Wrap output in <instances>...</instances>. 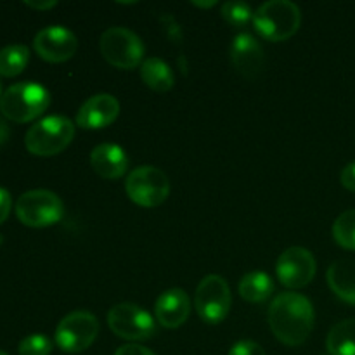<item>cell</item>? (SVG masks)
Here are the masks:
<instances>
[{
    "label": "cell",
    "mask_w": 355,
    "mask_h": 355,
    "mask_svg": "<svg viewBox=\"0 0 355 355\" xmlns=\"http://www.w3.org/2000/svg\"><path fill=\"white\" fill-rule=\"evenodd\" d=\"M75 137V125L66 116H47L37 121L24 137V146L35 156H55Z\"/></svg>",
    "instance_id": "cell-4"
},
{
    "label": "cell",
    "mask_w": 355,
    "mask_h": 355,
    "mask_svg": "<svg viewBox=\"0 0 355 355\" xmlns=\"http://www.w3.org/2000/svg\"><path fill=\"white\" fill-rule=\"evenodd\" d=\"M114 355H155L149 349L146 347L137 345V343H128V345L120 347Z\"/></svg>",
    "instance_id": "cell-27"
},
{
    "label": "cell",
    "mask_w": 355,
    "mask_h": 355,
    "mask_svg": "<svg viewBox=\"0 0 355 355\" xmlns=\"http://www.w3.org/2000/svg\"><path fill=\"white\" fill-rule=\"evenodd\" d=\"M315 314L311 300L295 291L279 293L269 307L274 336L288 347H300L314 328Z\"/></svg>",
    "instance_id": "cell-1"
},
{
    "label": "cell",
    "mask_w": 355,
    "mask_h": 355,
    "mask_svg": "<svg viewBox=\"0 0 355 355\" xmlns=\"http://www.w3.org/2000/svg\"><path fill=\"white\" fill-rule=\"evenodd\" d=\"M231 288L222 276L210 274L198 284L196 295H194V307H196L198 315L205 322L218 324L224 321L231 311Z\"/></svg>",
    "instance_id": "cell-9"
},
{
    "label": "cell",
    "mask_w": 355,
    "mask_h": 355,
    "mask_svg": "<svg viewBox=\"0 0 355 355\" xmlns=\"http://www.w3.org/2000/svg\"><path fill=\"white\" fill-rule=\"evenodd\" d=\"M238 290L243 300L250 302V304H262L272 295L274 283L269 274L255 270V272L245 274L241 277Z\"/></svg>",
    "instance_id": "cell-19"
},
{
    "label": "cell",
    "mask_w": 355,
    "mask_h": 355,
    "mask_svg": "<svg viewBox=\"0 0 355 355\" xmlns=\"http://www.w3.org/2000/svg\"><path fill=\"white\" fill-rule=\"evenodd\" d=\"M0 355H7L6 352H2V350H0Z\"/></svg>",
    "instance_id": "cell-33"
},
{
    "label": "cell",
    "mask_w": 355,
    "mask_h": 355,
    "mask_svg": "<svg viewBox=\"0 0 355 355\" xmlns=\"http://www.w3.org/2000/svg\"><path fill=\"white\" fill-rule=\"evenodd\" d=\"M125 191L135 205L142 208H155L165 203L170 194L168 177L156 166H139L128 173Z\"/></svg>",
    "instance_id": "cell-7"
},
{
    "label": "cell",
    "mask_w": 355,
    "mask_h": 355,
    "mask_svg": "<svg viewBox=\"0 0 355 355\" xmlns=\"http://www.w3.org/2000/svg\"><path fill=\"white\" fill-rule=\"evenodd\" d=\"M99 335V321L94 314L76 311L61 319L55 328V345L68 354H80L89 349Z\"/></svg>",
    "instance_id": "cell-8"
},
{
    "label": "cell",
    "mask_w": 355,
    "mask_h": 355,
    "mask_svg": "<svg viewBox=\"0 0 355 355\" xmlns=\"http://www.w3.org/2000/svg\"><path fill=\"white\" fill-rule=\"evenodd\" d=\"M141 78L155 92H168L175 83V76L170 66L159 58H148L141 64Z\"/></svg>",
    "instance_id": "cell-18"
},
{
    "label": "cell",
    "mask_w": 355,
    "mask_h": 355,
    "mask_svg": "<svg viewBox=\"0 0 355 355\" xmlns=\"http://www.w3.org/2000/svg\"><path fill=\"white\" fill-rule=\"evenodd\" d=\"M107 326L118 338L128 342H144L156 333L155 319L135 304H116L107 312Z\"/></svg>",
    "instance_id": "cell-10"
},
{
    "label": "cell",
    "mask_w": 355,
    "mask_h": 355,
    "mask_svg": "<svg viewBox=\"0 0 355 355\" xmlns=\"http://www.w3.org/2000/svg\"><path fill=\"white\" fill-rule=\"evenodd\" d=\"M10 205H12V201H10V194L7 193L6 189L0 187V224H3L6 218L9 217Z\"/></svg>",
    "instance_id": "cell-28"
},
{
    "label": "cell",
    "mask_w": 355,
    "mask_h": 355,
    "mask_svg": "<svg viewBox=\"0 0 355 355\" xmlns=\"http://www.w3.org/2000/svg\"><path fill=\"white\" fill-rule=\"evenodd\" d=\"M99 49L103 58L118 69H134L142 64L144 44L128 28L113 26L101 35Z\"/></svg>",
    "instance_id": "cell-5"
},
{
    "label": "cell",
    "mask_w": 355,
    "mask_h": 355,
    "mask_svg": "<svg viewBox=\"0 0 355 355\" xmlns=\"http://www.w3.org/2000/svg\"><path fill=\"white\" fill-rule=\"evenodd\" d=\"M302 24V12L290 0H270L253 14L257 33L269 42H284L293 37Z\"/></svg>",
    "instance_id": "cell-2"
},
{
    "label": "cell",
    "mask_w": 355,
    "mask_h": 355,
    "mask_svg": "<svg viewBox=\"0 0 355 355\" xmlns=\"http://www.w3.org/2000/svg\"><path fill=\"white\" fill-rule=\"evenodd\" d=\"M51 104L47 89L37 82L10 85L0 97V111L14 123H26L40 116Z\"/></svg>",
    "instance_id": "cell-3"
},
{
    "label": "cell",
    "mask_w": 355,
    "mask_h": 355,
    "mask_svg": "<svg viewBox=\"0 0 355 355\" xmlns=\"http://www.w3.org/2000/svg\"><path fill=\"white\" fill-rule=\"evenodd\" d=\"M326 279L336 297L355 305V260H338L331 263Z\"/></svg>",
    "instance_id": "cell-17"
},
{
    "label": "cell",
    "mask_w": 355,
    "mask_h": 355,
    "mask_svg": "<svg viewBox=\"0 0 355 355\" xmlns=\"http://www.w3.org/2000/svg\"><path fill=\"white\" fill-rule=\"evenodd\" d=\"M35 52L47 62H64L75 55L78 40L64 26H47L35 35Z\"/></svg>",
    "instance_id": "cell-12"
},
{
    "label": "cell",
    "mask_w": 355,
    "mask_h": 355,
    "mask_svg": "<svg viewBox=\"0 0 355 355\" xmlns=\"http://www.w3.org/2000/svg\"><path fill=\"white\" fill-rule=\"evenodd\" d=\"M120 114V103L111 94H97L89 97L76 113V125L87 130L104 128Z\"/></svg>",
    "instance_id": "cell-13"
},
{
    "label": "cell",
    "mask_w": 355,
    "mask_h": 355,
    "mask_svg": "<svg viewBox=\"0 0 355 355\" xmlns=\"http://www.w3.org/2000/svg\"><path fill=\"white\" fill-rule=\"evenodd\" d=\"M90 165L103 179L116 180L123 177L128 168L127 153L116 144H99L90 153Z\"/></svg>",
    "instance_id": "cell-16"
},
{
    "label": "cell",
    "mask_w": 355,
    "mask_h": 355,
    "mask_svg": "<svg viewBox=\"0 0 355 355\" xmlns=\"http://www.w3.org/2000/svg\"><path fill=\"white\" fill-rule=\"evenodd\" d=\"M30 61V51L23 44L6 45L0 49V75L12 78L17 76Z\"/></svg>",
    "instance_id": "cell-21"
},
{
    "label": "cell",
    "mask_w": 355,
    "mask_h": 355,
    "mask_svg": "<svg viewBox=\"0 0 355 355\" xmlns=\"http://www.w3.org/2000/svg\"><path fill=\"white\" fill-rule=\"evenodd\" d=\"M340 180H342V186L345 187V189L355 193V162L349 163V165L342 170Z\"/></svg>",
    "instance_id": "cell-26"
},
{
    "label": "cell",
    "mask_w": 355,
    "mask_h": 355,
    "mask_svg": "<svg viewBox=\"0 0 355 355\" xmlns=\"http://www.w3.org/2000/svg\"><path fill=\"white\" fill-rule=\"evenodd\" d=\"M191 3L196 7H201V9H210V7L217 6V2H215V0H210V2H196V0H194V2H191Z\"/></svg>",
    "instance_id": "cell-31"
},
{
    "label": "cell",
    "mask_w": 355,
    "mask_h": 355,
    "mask_svg": "<svg viewBox=\"0 0 355 355\" xmlns=\"http://www.w3.org/2000/svg\"><path fill=\"white\" fill-rule=\"evenodd\" d=\"M220 14L231 26L245 28L250 21H253V10L246 2H225L220 7Z\"/></svg>",
    "instance_id": "cell-23"
},
{
    "label": "cell",
    "mask_w": 355,
    "mask_h": 355,
    "mask_svg": "<svg viewBox=\"0 0 355 355\" xmlns=\"http://www.w3.org/2000/svg\"><path fill=\"white\" fill-rule=\"evenodd\" d=\"M0 97H2V83H0Z\"/></svg>",
    "instance_id": "cell-32"
},
{
    "label": "cell",
    "mask_w": 355,
    "mask_h": 355,
    "mask_svg": "<svg viewBox=\"0 0 355 355\" xmlns=\"http://www.w3.org/2000/svg\"><path fill=\"white\" fill-rule=\"evenodd\" d=\"M16 215L28 227H49L58 224L64 215L61 198L47 189H33L21 194L16 203Z\"/></svg>",
    "instance_id": "cell-6"
},
{
    "label": "cell",
    "mask_w": 355,
    "mask_h": 355,
    "mask_svg": "<svg viewBox=\"0 0 355 355\" xmlns=\"http://www.w3.org/2000/svg\"><path fill=\"white\" fill-rule=\"evenodd\" d=\"M229 355H266V350L252 340H241L232 349L229 350Z\"/></svg>",
    "instance_id": "cell-25"
},
{
    "label": "cell",
    "mask_w": 355,
    "mask_h": 355,
    "mask_svg": "<svg viewBox=\"0 0 355 355\" xmlns=\"http://www.w3.org/2000/svg\"><path fill=\"white\" fill-rule=\"evenodd\" d=\"M28 7H31V9H37V10H47V9H52V7L58 6V2L55 0H49V2H35V0H26Z\"/></svg>",
    "instance_id": "cell-29"
},
{
    "label": "cell",
    "mask_w": 355,
    "mask_h": 355,
    "mask_svg": "<svg viewBox=\"0 0 355 355\" xmlns=\"http://www.w3.org/2000/svg\"><path fill=\"white\" fill-rule=\"evenodd\" d=\"M329 355H355V319L340 321L326 338Z\"/></svg>",
    "instance_id": "cell-20"
},
{
    "label": "cell",
    "mask_w": 355,
    "mask_h": 355,
    "mask_svg": "<svg viewBox=\"0 0 355 355\" xmlns=\"http://www.w3.org/2000/svg\"><path fill=\"white\" fill-rule=\"evenodd\" d=\"M231 61L245 78H257L263 71V49L253 35H236L231 44Z\"/></svg>",
    "instance_id": "cell-14"
},
{
    "label": "cell",
    "mask_w": 355,
    "mask_h": 355,
    "mask_svg": "<svg viewBox=\"0 0 355 355\" xmlns=\"http://www.w3.org/2000/svg\"><path fill=\"white\" fill-rule=\"evenodd\" d=\"M9 135H10V130H9V127H7V123L3 120H0V146L2 144H6L7 142V139H9Z\"/></svg>",
    "instance_id": "cell-30"
},
{
    "label": "cell",
    "mask_w": 355,
    "mask_h": 355,
    "mask_svg": "<svg viewBox=\"0 0 355 355\" xmlns=\"http://www.w3.org/2000/svg\"><path fill=\"white\" fill-rule=\"evenodd\" d=\"M315 272H318V263H315L314 255L302 246L284 250L277 259V279L290 290L307 286L315 277Z\"/></svg>",
    "instance_id": "cell-11"
},
{
    "label": "cell",
    "mask_w": 355,
    "mask_h": 355,
    "mask_svg": "<svg viewBox=\"0 0 355 355\" xmlns=\"http://www.w3.org/2000/svg\"><path fill=\"white\" fill-rule=\"evenodd\" d=\"M333 238L342 248L355 250V210H347L333 224Z\"/></svg>",
    "instance_id": "cell-22"
},
{
    "label": "cell",
    "mask_w": 355,
    "mask_h": 355,
    "mask_svg": "<svg viewBox=\"0 0 355 355\" xmlns=\"http://www.w3.org/2000/svg\"><path fill=\"white\" fill-rule=\"evenodd\" d=\"M17 352L19 355H49L52 352V342L44 335H30L21 340Z\"/></svg>",
    "instance_id": "cell-24"
},
{
    "label": "cell",
    "mask_w": 355,
    "mask_h": 355,
    "mask_svg": "<svg viewBox=\"0 0 355 355\" xmlns=\"http://www.w3.org/2000/svg\"><path fill=\"white\" fill-rule=\"evenodd\" d=\"M155 314L163 328L175 329L187 321L191 314V300L180 288H172L159 295L155 305Z\"/></svg>",
    "instance_id": "cell-15"
}]
</instances>
